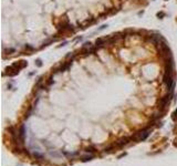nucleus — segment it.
I'll use <instances>...</instances> for the list:
<instances>
[{"label": "nucleus", "mask_w": 177, "mask_h": 166, "mask_svg": "<svg viewBox=\"0 0 177 166\" xmlns=\"http://www.w3.org/2000/svg\"><path fill=\"white\" fill-rule=\"evenodd\" d=\"M169 100H171V94H169V95H166V96H164V98H162L161 101H159V103H158L159 108H161V109H164L165 106L169 103Z\"/></svg>", "instance_id": "nucleus-1"}, {"label": "nucleus", "mask_w": 177, "mask_h": 166, "mask_svg": "<svg viewBox=\"0 0 177 166\" xmlns=\"http://www.w3.org/2000/svg\"><path fill=\"white\" fill-rule=\"evenodd\" d=\"M71 64H72V61H68L66 63H64V64H63V65L60 66L59 71H61V72H62V71H65L66 69H69L70 66H71Z\"/></svg>", "instance_id": "nucleus-2"}, {"label": "nucleus", "mask_w": 177, "mask_h": 166, "mask_svg": "<svg viewBox=\"0 0 177 166\" xmlns=\"http://www.w3.org/2000/svg\"><path fill=\"white\" fill-rule=\"evenodd\" d=\"M103 44H106V39H102V38L96 39V41H95L96 46H102Z\"/></svg>", "instance_id": "nucleus-3"}, {"label": "nucleus", "mask_w": 177, "mask_h": 166, "mask_svg": "<svg viewBox=\"0 0 177 166\" xmlns=\"http://www.w3.org/2000/svg\"><path fill=\"white\" fill-rule=\"evenodd\" d=\"M129 139L127 137H124V138H122V139H120L119 143H117V146H123V145H125V144H127Z\"/></svg>", "instance_id": "nucleus-4"}, {"label": "nucleus", "mask_w": 177, "mask_h": 166, "mask_svg": "<svg viewBox=\"0 0 177 166\" xmlns=\"http://www.w3.org/2000/svg\"><path fill=\"white\" fill-rule=\"evenodd\" d=\"M19 135H20V138H21V141H22V142L25 141V125H22L21 127H20Z\"/></svg>", "instance_id": "nucleus-5"}, {"label": "nucleus", "mask_w": 177, "mask_h": 166, "mask_svg": "<svg viewBox=\"0 0 177 166\" xmlns=\"http://www.w3.org/2000/svg\"><path fill=\"white\" fill-rule=\"evenodd\" d=\"M93 156L92 155H89V156H84V157H82V161L83 162H86V161H90V159H92Z\"/></svg>", "instance_id": "nucleus-6"}, {"label": "nucleus", "mask_w": 177, "mask_h": 166, "mask_svg": "<svg viewBox=\"0 0 177 166\" xmlns=\"http://www.w3.org/2000/svg\"><path fill=\"white\" fill-rule=\"evenodd\" d=\"M37 65H38V66H41L42 65V63H41V60H37Z\"/></svg>", "instance_id": "nucleus-7"}, {"label": "nucleus", "mask_w": 177, "mask_h": 166, "mask_svg": "<svg viewBox=\"0 0 177 166\" xmlns=\"http://www.w3.org/2000/svg\"><path fill=\"white\" fill-rule=\"evenodd\" d=\"M86 152H94V151H93V148L90 147V148H86Z\"/></svg>", "instance_id": "nucleus-8"}, {"label": "nucleus", "mask_w": 177, "mask_h": 166, "mask_svg": "<svg viewBox=\"0 0 177 166\" xmlns=\"http://www.w3.org/2000/svg\"><path fill=\"white\" fill-rule=\"evenodd\" d=\"M174 115H177V110H176V112L174 113Z\"/></svg>", "instance_id": "nucleus-9"}]
</instances>
